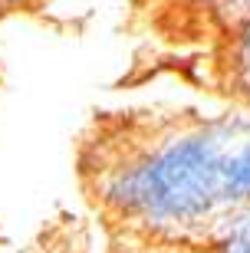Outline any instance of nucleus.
<instances>
[{"label": "nucleus", "instance_id": "5", "mask_svg": "<svg viewBox=\"0 0 250 253\" xmlns=\"http://www.w3.org/2000/svg\"><path fill=\"white\" fill-rule=\"evenodd\" d=\"M214 253H224V250H214Z\"/></svg>", "mask_w": 250, "mask_h": 253}, {"label": "nucleus", "instance_id": "4", "mask_svg": "<svg viewBox=\"0 0 250 253\" xmlns=\"http://www.w3.org/2000/svg\"><path fill=\"white\" fill-rule=\"evenodd\" d=\"M40 0H0V13H13V10H30Z\"/></svg>", "mask_w": 250, "mask_h": 253}, {"label": "nucleus", "instance_id": "2", "mask_svg": "<svg viewBox=\"0 0 250 253\" xmlns=\"http://www.w3.org/2000/svg\"><path fill=\"white\" fill-rule=\"evenodd\" d=\"M217 250L250 253V207H237L217 224Z\"/></svg>", "mask_w": 250, "mask_h": 253}, {"label": "nucleus", "instance_id": "1", "mask_svg": "<svg viewBox=\"0 0 250 253\" xmlns=\"http://www.w3.org/2000/svg\"><path fill=\"white\" fill-rule=\"evenodd\" d=\"M234 125H191L122 155L102 171L99 197L125 224L188 234L237 211L231 188Z\"/></svg>", "mask_w": 250, "mask_h": 253}, {"label": "nucleus", "instance_id": "3", "mask_svg": "<svg viewBox=\"0 0 250 253\" xmlns=\"http://www.w3.org/2000/svg\"><path fill=\"white\" fill-rule=\"evenodd\" d=\"M234 76H237V85L250 95V23L244 27L237 46H234Z\"/></svg>", "mask_w": 250, "mask_h": 253}]
</instances>
